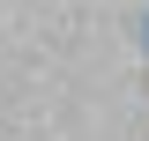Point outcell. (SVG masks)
Listing matches in <instances>:
<instances>
[{"instance_id": "cell-1", "label": "cell", "mask_w": 149, "mask_h": 141, "mask_svg": "<svg viewBox=\"0 0 149 141\" xmlns=\"http://www.w3.org/2000/svg\"><path fill=\"white\" fill-rule=\"evenodd\" d=\"M142 37H149V30H142Z\"/></svg>"}]
</instances>
